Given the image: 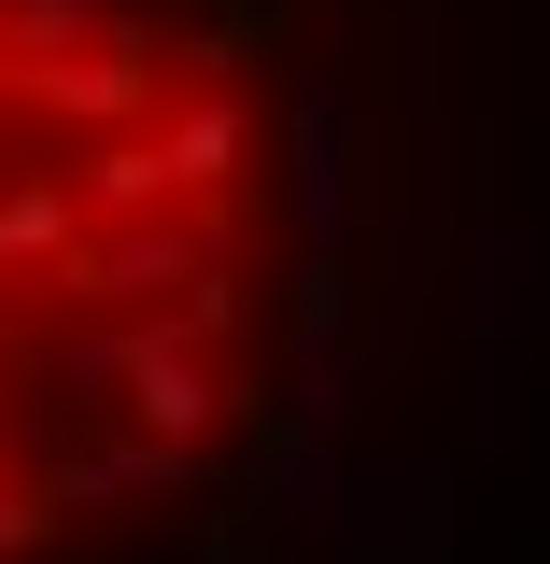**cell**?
Instances as JSON below:
<instances>
[{
    "mask_svg": "<svg viewBox=\"0 0 550 564\" xmlns=\"http://www.w3.org/2000/svg\"><path fill=\"white\" fill-rule=\"evenodd\" d=\"M296 184L198 0H0V564H128L255 466Z\"/></svg>",
    "mask_w": 550,
    "mask_h": 564,
    "instance_id": "obj_1",
    "label": "cell"
}]
</instances>
